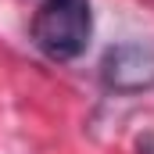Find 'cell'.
I'll list each match as a JSON object with an SVG mask.
<instances>
[{
  "instance_id": "cell-1",
  "label": "cell",
  "mask_w": 154,
  "mask_h": 154,
  "mask_svg": "<svg viewBox=\"0 0 154 154\" xmlns=\"http://www.w3.org/2000/svg\"><path fill=\"white\" fill-rule=\"evenodd\" d=\"M93 32L90 0H43L32 18V43L54 61H75Z\"/></svg>"
},
{
  "instance_id": "cell-2",
  "label": "cell",
  "mask_w": 154,
  "mask_h": 154,
  "mask_svg": "<svg viewBox=\"0 0 154 154\" xmlns=\"http://www.w3.org/2000/svg\"><path fill=\"white\" fill-rule=\"evenodd\" d=\"M100 79L115 93H143L154 86V47L147 43H118L100 57Z\"/></svg>"
}]
</instances>
